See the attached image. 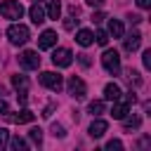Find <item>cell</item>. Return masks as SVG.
<instances>
[{
	"mask_svg": "<svg viewBox=\"0 0 151 151\" xmlns=\"http://www.w3.org/2000/svg\"><path fill=\"white\" fill-rule=\"evenodd\" d=\"M127 109H130V104H127V101L116 99V101H113V109H111V116H113L116 120H123V118L127 116Z\"/></svg>",
	"mask_w": 151,
	"mask_h": 151,
	"instance_id": "8fae6325",
	"label": "cell"
},
{
	"mask_svg": "<svg viewBox=\"0 0 151 151\" xmlns=\"http://www.w3.org/2000/svg\"><path fill=\"white\" fill-rule=\"evenodd\" d=\"M28 137H31V142H33L35 146L42 144V130H40V127H31V130H28Z\"/></svg>",
	"mask_w": 151,
	"mask_h": 151,
	"instance_id": "44dd1931",
	"label": "cell"
},
{
	"mask_svg": "<svg viewBox=\"0 0 151 151\" xmlns=\"http://www.w3.org/2000/svg\"><path fill=\"white\" fill-rule=\"evenodd\" d=\"M0 113H7V101L0 99Z\"/></svg>",
	"mask_w": 151,
	"mask_h": 151,
	"instance_id": "836d02e7",
	"label": "cell"
},
{
	"mask_svg": "<svg viewBox=\"0 0 151 151\" xmlns=\"http://www.w3.org/2000/svg\"><path fill=\"white\" fill-rule=\"evenodd\" d=\"M90 19H92V24H101V21H104V14H101V12H94Z\"/></svg>",
	"mask_w": 151,
	"mask_h": 151,
	"instance_id": "f546056e",
	"label": "cell"
},
{
	"mask_svg": "<svg viewBox=\"0 0 151 151\" xmlns=\"http://www.w3.org/2000/svg\"><path fill=\"white\" fill-rule=\"evenodd\" d=\"M50 130H52V134H54V137H64V134H66V132H64V127H61L59 123H52V127H50Z\"/></svg>",
	"mask_w": 151,
	"mask_h": 151,
	"instance_id": "cb8c5ba5",
	"label": "cell"
},
{
	"mask_svg": "<svg viewBox=\"0 0 151 151\" xmlns=\"http://www.w3.org/2000/svg\"><path fill=\"white\" fill-rule=\"evenodd\" d=\"M94 40H97V45H101V47H106V45H109V33H106V31H97V35H94Z\"/></svg>",
	"mask_w": 151,
	"mask_h": 151,
	"instance_id": "603a6c76",
	"label": "cell"
},
{
	"mask_svg": "<svg viewBox=\"0 0 151 151\" xmlns=\"http://www.w3.org/2000/svg\"><path fill=\"white\" fill-rule=\"evenodd\" d=\"M12 85L19 90V92H26V85H28V80H26V76H12Z\"/></svg>",
	"mask_w": 151,
	"mask_h": 151,
	"instance_id": "ffe728a7",
	"label": "cell"
},
{
	"mask_svg": "<svg viewBox=\"0 0 151 151\" xmlns=\"http://www.w3.org/2000/svg\"><path fill=\"white\" fill-rule=\"evenodd\" d=\"M87 113H92V116H99V113H104V101H90V106H87Z\"/></svg>",
	"mask_w": 151,
	"mask_h": 151,
	"instance_id": "7402d4cb",
	"label": "cell"
},
{
	"mask_svg": "<svg viewBox=\"0 0 151 151\" xmlns=\"http://www.w3.org/2000/svg\"><path fill=\"white\" fill-rule=\"evenodd\" d=\"M101 64H104V68L109 71V73H118L120 71V54L116 52V50H106L104 54H101Z\"/></svg>",
	"mask_w": 151,
	"mask_h": 151,
	"instance_id": "277c9868",
	"label": "cell"
},
{
	"mask_svg": "<svg viewBox=\"0 0 151 151\" xmlns=\"http://www.w3.org/2000/svg\"><path fill=\"white\" fill-rule=\"evenodd\" d=\"M19 64H21V68L35 71V68H40V57H38V52L26 50V52H21V54H19Z\"/></svg>",
	"mask_w": 151,
	"mask_h": 151,
	"instance_id": "5b68a950",
	"label": "cell"
},
{
	"mask_svg": "<svg viewBox=\"0 0 151 151\" xmlns=\"http://www.w3.org/2000/svg\"><path fill=\"white\" fill-rule=\"evenodd\" d=\"M139 125H142V118L134 113V116H125L123 118V127L130 132V130H139Z\"/></svg>",
	"mask_w": 151,
	"mask_h": 151,
	"instance_id": "2e32d148",
	"label": "cell"
},
{
	"mask_svg": "<svg viewBox=\"0 0 151 151\" xmlns=\"http://www.w3.org/2000/svg\"><path fill=\"white\" fill-rule=\"evenodd\" d=\"M33 2H40V0H33Z\"/></svg>",
	"mask_w": 151,
	"mask_h": 151,
	"instance_id": "e575fe53",
	"label": "cell"
},
{
	"mask_svg": "<svg viewBox=\"0 0 151 151\" xmlns=\"http://www.w3.org/2000/svg\"><path fill=\"white\" fill-rule=\"evenodd\" d=\"M54 45H57V33H54L52 28L42 31L40 38H38V47H40V50H50V47H54Z\"/></svg>",
	"mask_w": 151,
	"mask_h": 151,
	"instance_id": "9c48e42d",
	"label": "cell"
},
{
	"mask_svg": "<svg viewBox=\"0 0 151 151\" xmlns=\"http://www.w3.org/2000/svg\"><path fill=\"white\" fill-rule=\"evenodd\" d=\"M120 85H116V83H109L106 87H104V99H109V101H116V99H120Z\"/></svg>",
	"mask_w": 151,
	"mask_h": 151,
	"instance_id": "9a60e30c",
	"label": "cell"
},
{
	"mask_svg": "<svg viewBox=\"0 0 151 151\" xmlns=\"http://www.w3.org/2000/svg\"><path fill=\"white\" fill-rule=\"evenodd\" d=\"M76 24H78V19H76V17H68V19L64 21V28H66V31H73Z\"/></svg>",
	"mask_w": 151,
	"mask_h": 151,
	"instance_id": "4316f807",
	"label": "cell"
},
{
	"mask_svg": "<svg viewBox=\"0 0 151 151\" xmlns=\"http://www.w3.org/2000/svg\"><path fill=\"white\" fill-rule=\"evenodd\" d=\"M66 87H68V94H71V97H76V99H85V94H87V87H85V83H83L78 76L68 78Z\"/></svg>",
	"mask_w": 151,
	"mask_h": 151,
	"instance_id": "52a82bcc",
	"label": "cell"
},
{
	"mask_svg": "<svg viewBox=\"0 0 151 151\" xmlns=\"http://www.w3.org/2000/svg\"><path fill=\"white\" fill-rule=\"evenodd\" d=\"M106 130H109V123H106V120H92V125H90V137L99 139V137H104Z\"/></svg>",
	"mask_w": 151,
	"mask_h": 151,
	"instance_id": "7c38bea8",
	"label": "cell"
},
{
	"mask_svg": "<svg viewBox=\"0 0 151 151\" xmlns=\"http://www.w3.org/2000/svg\"><path fill=\"white\" fill-rule=\"evenodd\" d=\"M78 61H80V66H85V68H87V66L92 64V59H90V54H85V52H83V54H78Z\"/></svg>",
	"mask_w": 151,
	"mask_h": 151,
	"instance_id": "83f0119b",
	"label": "cell"
},
{
	"mask_svg": "<svg viewBox=\"0 0 151 151\" xmlns=\"http://www.w3.org/2000/svg\"><path fill=\"white\" fill-rule=\"evenodd\" d=\"M142 61H144V68H151V50H144Z\"/></svg>",
	"mask_w": 151,
	"mask_h": 151,
	"instance_id": "f1b7e54d",
	"label": "cell"
},
{
	"mask_svg": "<svg viewBox=\"0 0 151 151\" xmlns=\"http://www.w3.org/2000/svg\"><path fill=\"white\" fill-rule=\"evenodd\" d=\"M106 149H109V151H113V149L120 151V149H123V142H120V139H111V142L106 144Z\"/></svg>",
	"mask_w": 151,
	"mask_h": 151,
	"instance_id": "d4e9b609",
	"label": "cell"
},
{
	"mask_svg": "<svg viewBox=\"0 0 151 151\" xmlns=\"http://www.w3.org/2000/svg\"><path fill=\"white\" fill-rule=\"evenodd\" d=\"M52 64H54V66H61V68L71 66V64H73V54H71V50H66V47L54 50V52H52Z\"/></svg>",
	"mask_w": 151,
	"mask_h": 151,
	"instance_id": "8992f818",
	"label": "cell"
},
{
	"mask_svg": "<svg viewBox=\"0 0 151 151\" xmlns=\"http://www.w3.org/2000/svg\"><path fill=\"white\" fill-rule=\"evenodd\" d=\"M127 19H130V24H139V21H142V17H139V14H130Z\"/></svg>",
	"mask_w": 151,
	"mask_h": 151,
	"instance_id": "d6a6232c",
	"label": "cell"
},
{
	"mask_svg": "<svg viewBox=\"0 0 151 151\" xmlns=\"http://www.w3.org/2000/svg\"><path fill=\"white\" fill-rule=\"evenodd\" d=\"M5 118H7V123H17V125H21V123H33L35 120V113L33 111H28V109H21V111H17V113H2Z\"/></svg>",
	"mask_w": 151,
	"mask_h": 151,
	"instance_id": "ba28073f",
	"label": "cell"
},
{
	"mask_svg": "<svg viewBox=\"0 0 151 151\" xmlns=\"http://www.w3.org/2000/svg\"><path fill=\"white\" fill-rule=\"evenodd\" d=\"M137 5H139L142 9H149V7H151V0H137Z\"/></svg>",
	"mask_w": 151,
	"mask_h": 151,
	"instance_id": "4dcf8cb0",
	"label": "cell"
},
{
	"mask_svg": "<svg viewBox=\"0 0 151 151\" xmlns=\"http://www.w3.org/2000/svg\"><path fill=\"white\" fill-rule=\"evenodd\" d=\"M7 146H9L12 151H24V149H28L26 139H21V137H12V139H7Z\"/></svg>",
	"mask_w": 151,
	"mask_h": 151,
	"instance_id": "ac0fdd59",
	"label": "cell"
},
{
	"mask_svg": "<svg viewBox=\"0 0 151 151\" xmlns=\"http://www.w3.org/2000/svg\"><path fill=\"white\" fill-rule=\"evenodd\" d=\"M85 2H87L90 7H101V5H104V0H85Z\"/></svg>",
	"mask_w": 151,
	"mask_h": 151,
	"instance_id": "1f68e13d",
	"label": "cell"
},
{
	"mask_svg": "<svg viewBox=\"0 0 151 151\" xmlns=\"http://www.w3.org/2000/svg\"><path fill=\"white\" fill-rule=\"evenodd\" d=\"M40 85H45L52 92H59L64 87V78L59 73H54V71H45V73H40Z\"/></svg>",
	"mask_w": 151,
	"mask_h": 151,
	"instance_id": "3957f363",
	"label": "cell"
},
{
	"mask_svg": "<svg viewBox=\"0 0 151 151\" xmlns=\"http://www.w3.org/2000/svg\"><path fill=\"white\" fill-rule=\"evenodd\" d=\"M109 33H111L113 38H123V24H120L118 19H111V21H109Z\"/></svg>",
	"mask_w": 151,
	"mask_h": 151,
	"instance_id": "d6986e66",
	"label": "cell"
},
{
	"mask_svg": "<svg viewBox=\"0 0 151 151\" xmlns=\"http://www.w3.org/2000/svg\"><path fill=\"white\" fill-rule=\"evenodd\" d=\"M0 14H2L5 19H21V17H24V7H21V2H17V0H5V2L0 5Z\"/></svg>",
	"mask_w": 151,
	"mask_h": 151,
	"instance_id": "7a4b0ae2",
	"label": "cell"
},
{
	"mask_svg": "<svg viewBox=\"0 0 151 151\" xmlns=\"http://www.w3.org/2000/svg\"><path fill=\"white\" fill-rule=\"evenodd\" d=\"M7 139H9V132H7L5 127H0V149L7 146Z\"/></svg>",
	"mask_w": 151,
	"mask_h": 151,
	"instance_id": "484cf974",
	"label": "cell"
},
{
	"mask_svg": "<svg viewBox=\"0 0 151 151\" xmlns=\"http://www.w3.org/2000/svg\"><path fill=\"white\" fill-rule=\"evenodd\" d=\"M47 17L54 19V21L61 17V2H59V0H50V5H47Z\"/></svg>",
	"mask_w": 151,
	"mask_h": 151,
	"instance_id": "e0dca14e",
	"label": "cell"
},
{
	"mask_svg": "<svg viewBox=\"0 0 151 151\" xmlns=\"http://www.w3.org/2000/svg\"><path fill=\"white\" fill-rule=\"evenodd\" d=\"M28 14H31V21H33L35 26L45 21V9L40 7V2H33V5H31V9H28Z\"/></svg>",
	"mask_w": 151,
	"mask_h": 151,
	"instance_id": "4fadbf2b",
	"label": "cell"
},
{
	"mask_svg": "<svg viewBox=\"0 0 151 151\" xmlns=\"http://www.w3.org/2000/svg\"><path fill=\"white\" fill-rule=\"evenodd\" d=\"M139 45H142V33H139V31H132V33L125 38V42H123L125 52H134V50H139Z\"/></svg>",
	"mask_w": 151,
	"mask_h": 151,
	"instance_id": "30bf717a",
	"label": "cell"
},
{
	"mask_svg": "<svg viewBox=\"0 0 151 151\" xmlns=\"http://www.w3.org/2000/svg\"><path fill=\"white\" fill-rule=\"evenodd\" d=\"M7 38H9L12 45H24V42L31 38V31H28V26H24V24H12V26L7 28Z\"/></svg>",
	"mask_w": 151,
	"mask_h": 151,
	"instance_id": "6da1fadb",
	"label": "cell"
},
{
	"mask_svg": "<svg viewBox=\"0 0 151 151\" xmlns=\"http://www.w3.org/2000/svg\"><path fill=\"white\" fill-rule=\"evenodd\" d=\"M76 42H78V45H83V47H87V45H92V42H94V33H92V31H87V28H80V31L76 33Z\"/></svg>",
	"mask_w": 151,
	"mask_h": 151,
	"instance_id": "5bb4252c",
	"label": "cell"
}]
</instances>
